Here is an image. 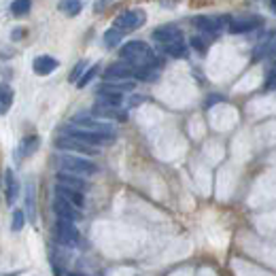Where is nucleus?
Segmentation results:
<instances>
[{"label": "nucleus", "mask_w": 276, "mask_h": 276, "mask_svg": "<svg viewBox=\"0 0 276 276\" xmlns=\"http://www.w3.org/2000/svg\"><path fill=\"white\" fill-rule=\"evenodd\" d=\"M119 55L125 60V64L130 62V66H136V68H155L157 66L155 53L151 51V47L143 41L125 43L119 49Z\"/></svg>", "instance_id": "1"}, {"label": "nucleus", "mask_w": 276, "mask_h": 276, "mask_svg": "<svg viewBox=\"0 0 276 276\" xmlns=\"http://www.w3.org/2000/svg\"><path fill=\"white\" fill-rule=\"evenodd\" d=\"M60 166L64 172H70V175H77V177H92L98 170L96 164H92L90 160H81L79 155H62Z\"/></svg>", "instance_id": "2"}, {"label": "nucleus", "mask_w": 276, "mask_h": 276, "mask_svg": "<svg viewBox=\"0 0 276 276\" xmlns=\"http://www.w3.org/2000/svg\"><path fill=\"white\" fill-rule=\"evenodd\" d=\"M147 21V13L140 11V9H134V11H123L115 17L113 21V28L119 30V32H134V30H138L143 23Z\"/></svg>", "instance_id": "3"}, {"label": "nucleus", "mask_w": 276, "mask_h": 276, "mask_svg": "<svg viewBox=\"0 0 276 276\" xmlns=\"http://www.w3.org/2000/svg\"><path fill=\"white\" fill-rule=\"evenodd\" d=\"M53 236L55 240H58L62 247H79V242H81V236H79V230L75 227V223H70V221H62L58 219L53 225Z\"/></svg>", "instance_id": "4"}, {"label": "nucleus", "mask_w": 276, "mask_h": 276, "mask_svg": "<svg viewBox=\"0 0 276 276\" xmlns=\"http://www.w3.org/2000/svg\"><path fill=\"white\" fill-rule=\"evenodd\" d=\"M64 136L79 140V143L88 145V147H98V145H106L110 138L106 136H100L96 132H90V130H83V128H77V125H66L64 128Z\"/></svg>", "instance_id": "5"}, {"label": "nucleus", "mask_w": 276, "mask_h": 276, "mask_svg": "<svg viewBox=\"0 0 276 276\" xmlns=\"http://www.w3.org/2000/svg\"><path fill=\"white\" fill-rule=\"evenodd\" d=\"M55 147L62 149V151H73L77 155H96L98 153L96 147H88V145L79 143V140H73L68 136H62V138L55 140Z\"/></svg>", "instance_id": "6"}, {"label": "nucleus", "mask_w": 276, "mask_h": 276, "mask_svg": "<svg viewBox=\"0 0 276 276\" xmlns=\"http://www.w3.org/2000/svg\"><path fill=\"white\" fill-rule=\"evenodd\" d=\"M53 212L58 215V219L70 221V223H75V221L81 219V212H79V208H75L73 204H68L66 200L58 198V195L53 198Z\"/></svg>", "instance_id": "7"}, {"label": "nucleus", "mask_w": 276, "mask_h": 276, "mask_svg": "<svg viewBox=\"0 0 276 276\" xmlns=\"http://www.w3.org/2000/svg\"><path fill=\"white\" fill-rule=\"evenodd\" d=\"M151 38L164 47V45H168V43L181 41V38H183V32H181V28H177V26H162V28L153 30Z\"/></svg>", "instance_id": "8"}, {"label": "nucleus", "mask_w": 276, "mask_h": 276, "mask_svg": "<svg viewBox=\"0 0 276 276\" xmlns=\"http://www.w3.org/2000/svg\"><path fill=\"white\" fill-rule=\"evenodd\" d=\"M134 75V68L125 62H115L104 70V81H123V79H130Z\"/></svg>", "instance_id": "9"}, {"label": "nucleus", "mask_w": 276, "mask_h": 276, "mask_svg": "<svg viewBox=\"0 0 276 276\" xmlns=\"http://www.w3.org/2000/svg\"><path fill=\"white\" fill-rule=\"evenodd\" d=\"M4 198L6 204H15V200L19 198V181L11 168L4 170Z\"/></svg>", "instance_id": "10"}, {"label": "nucleus", "mask_w": 276, "mask_h": 276, "mask_svg": "<svg viewBox=\"0 0 276 276\" xmlns=\"http://www.w3.org/2000/svg\"><path fill=\"white\" fill-rule=\"evenodd\" d=\"M93 119H113V121H125V113L115 106H102V104H93L92 113Z\"/></svg>", "instance_id": "11"}, {"label": "nucleus", "mask_w": 276, "mask_h": 276, "mask_svg": "<svg viewBox=\"0 0 276 276\" xmlns=\"http://www.w3.org/2000/svg\"><path fill=\"white\" fill-rule=\"evenodd\" d=\"M58 185L66 187V189H73V191L83 193L88 189V183L83 181V177H77V175H70V172H60L58 175Z\"/></svg>", "instance_id": "12"}, {"label": "nucleus", "mask_w": 276, "mask_h": 276, "mask_svg": "<svg viewBox=\"0 0 276 276\" xmlns=\"http://www.w3.org/2000/svg\"><path fill=\"white\" fill-rule=\"evenodd\" d=\"M53 191H55V195H58V198L66 200L68 204H73V206L79 208V210L85 206V195H83V193L73 191V189H66V187H62V185H55Z\"/></svg>", "instance_id": "13"}, {"label": "nucleus", "mask_w": 276, "mask_h": 276, "mask_svg": "<svg viewBox=\"0 0 276 276\" xmlns=\"http://www.w3.org/2000/svg\"><path fill=\"white\" fill-rule=\"evenodd\" d=\"M58 66H60V62L55 60V58H51V55H38V58L32 62L34 73H36V75H41V77L51 75Z\"/></svg>", "instance_id": "14"}, {"label": "nucleus", "mask_w": 276, "mask_h": 276, "mask_svg": "<svg viewBox=\"0 0 276 276\" xmlns=\"http://www.w3.org/2000/svg\"><path fill=\"white\" fill-rule=\"evenodd\" d=\"M136 83L130 81V79H123V81H104L98 88V92H115V93H125V92H134Z\"/></svg>", "instance_id": "15"}, {"label": "nucleus", "mask_w": 276, "mask_h": 276, "mask_svg": "<svg viewBox=\"0 0 276 276\" xmlns=\"http://www.w3.org/2000/svg\"><path fill=\"white\" fill-rule=\"evenodd\" d=\"M193 26L195 28H198V30H202V32H206V34H219V26H217V21L215 19H212V17H206V15H200V17H195L193 19Z\"/></svg>", "instance_id": "16"}, {"label": "nucleus", "mask_w": 276, "mask_h": 276, "mask_svg": "<svg viewBox=\"0 0 276 276\" xmlns=\"http://www.w3.org/2000/svg\"><path fill=\"white\" fill-rule=\"evenodd\" d=\"M272 53H274V34H270V38H268V41H262V43L255 47V51H253V62L264 60L266 55H268V58H272Z\"/></svg>", "instance_id": "17"}, {"label": "nucleus", "mask_w": 276, "mask_h": 276, "mask_svg": "<svg viewBox=\"0 0 276 276\" xmlns=\"http://www.w3.org/2000/svg\"><path fill=\"white\" fill-rule=\"evenodd\" d=\"M162 49H164L166 55H170V58H187V53H189V49H187V45H185L183 38H181V41L164 45Z\"/></svg>", "instance_id": "18"}, {"label": "nucleus", "mask_w": 276, "mask_h": 276, "mask_svg": "<svg viewBox=\"0 0 276 276\" xmlns=\"http://www.w3.org/2000/svg\"><path fill=\"white\" fill-rule=\"evenodd\" d=\"M38 147H41V138H38L36 134H32V136H26V138L21 140V145H19V155L21 157L32 155V153H36Z\"/></svg>", "instance_id": "19"}, {"label": "nucleus", "mask_w": 276, "mask_h": 276, "mask_svg": "<svg viewBox=\"0 0 276 276\" xmlns=\"http://www.w3.org/2000/svg\"><path fill=\"white\" fill-rule=\"evenodd\" d=\"M121 102H123V96H121V93H115V92H98V102H96V104L119 108Z\"/></svg>", "instance_id": "20"}, {"label": "nucleus", "mask_w": 276, "mask_h": 276, "mask_svg": "<svg viewBox=\"0 0 276 276\" xmlns=\"http://www.w3.org/2000/svg\"><path fill=\"white\" fill-rule=\"evenodd\" d=\"M257 21H251V19H238V21H230L227 23V30H230L232 34H244V32H251L255 26H257Z\"/></svg>", "instance_id": "21"}, {"label": "nucleus", "mask_w": 276, "mask_h": 276, "mask_svg": "<svg viewBox=\"0 0 276 276\" xmlns=\"http://www.w3.org/2000/svg\"><path fill=\"white\" fill-rule=\"evenodd\" d=\"M11 104H13V90L6 83H0V115H6Z\"/></svg>", "instance_id": "22"}, {"label": "nucleus", "mask_w": 276, "mask_h": 276, "mask_svg": "<svg viewBox=\"0 0 276 276\" xmlns=\"http://www.w3.org/2000/svg\"><path fill=\"white\" fill-rule=\"evenodd\" d=\"M58 9L66 15V17H77L79 13H81L83 9V4L79 2V0H60V4H58Z\"/></svg>", "instance_id": "23"}, {"label": "nucleus", "mask_w": 276, "mask_h": 276, "mask_svg": "<svg viewBox=\"0 0 276 276\" xmlns=\"http://www.w3.org/2000/svg\"><path fill=\"white\" fill-rule=\"evenodd\" d=\"M26 208H28V219H30V223H34V221H36V195H34V183H30V185H28Z\"/></svg>", "instance_id": "24"}, {"label": "nucleus", "mask_w": 276, "mask_h": 276, "mask_svg": "<svg viewBox=\"0 0 276 276\" xmlns=\"http://www.w3.org/2000/svg\"><path fill=\"white\" fill-rule=\"evenodd\" d=\"M30 9H32V0H13L11 2V13L15 17H23V15H28Z\"/></svg>", "instance_id": "25"}, {"label": "nucleus", "mask_w": 276, "mask_h": 276, "mask_svg": "<svg viewBox=\"0 0 276 276\" xmlns=\"http://www.w3.org/2000/svg\"><path fill=\"white\" fill-rule=\"evenodd\" d=\"M121 38H123V34L119 32V30L108 28L106 32H104V45H106V47H117V45L121 43Z\"/></svg>", "instance_id": "26"}, {"label": "nucleus", "mask_w": 276, "mask_h": 276, "mask_svg": "<svg viewBox=\"0 0 276 276\" xmlns=\"http://www.w3.org/2000/svg\"><path fill=\"white\" fill-rule=\"evenodd\" d=\"M132 77H136L138 81H155V79H157V70L155 68H136Z\"/></svg>", "instance_id": "27"}, {"label": "nucleus", "mask_w": 276, "mask_h": 276, "mask_svg": "<svg viewBox=\"0 0 276 276\" xmlns=\"http://www.w3.org/2000/svg\"><path fill=\"white\" fill-rule=\"evenodd\" d=\"M96 75H98V64L85 70V73L81 75V79L77 81V88H88V85L93 81V77H96Z\"/></svg>", "instance_id": "28"}, {"label": "nucleus", "mask_w": 276, "mask_h": 276, "mask_svg": "<svg viewBox=\"0 0 276 276\" xmlns=\"http://www.w3.org/2000/svg\"><path fill=\"white\" fill-rule=\"evenodd\" d=\"M23 225H26V215L23 210H13V217H11V230L13 232H21Z\"/></svg>", "instance_id": "29"}, {"label": "nucleus", "mask_w": 276, "mask_h": 276, "mask_svg": "<svg viewBox=\"0 0 276 276\" xmlns=\"http://www.w3.org/2000/svg\"><path fill=\"white\" fill-rule=\"evenodd\" d=\"M189 45H191V47H193V49H195V51H198V53H202V55H204V53H206V51H208V43H206V41H204V38H202V36H193V38H191V41H189Z\"/></svg>", "instance_id": "30"}, {"label": "nucleus", "mask_w": 276, "mask_h": 276, "mask_svg": "<svg viewBox=\"0 0 276 276\" xmlns=\"http://www.w3.org/2000/svg\"><path fill=\"white\" fill-rule=\"evenodd\" d=\"M83 73H85V62H79V64L73 68V73L68 75V81H70V83H77L79 79H81Z\"/></svg>", "instance_id": "31"}, {"label": "nucleus", "mask_w": 276, "mask_h": 276, "mask_svg": "<svg viewBox=\"0 0 276 276\" xmlns=\"http://www.w3.org/2000/svg\"><path fill=\"white\" fill-rule=\"evenodd\" d=\"M143 102H147V96H140V93H134V96L128 100V108H134V106L143 104Z\"/></svg>", "instance_id": "32"}, {"label": "nucleus", "mask_w": 276, "mask_h": 276, "mask_svg": "<svg viewBox=\"0 0 276 276\" xmlns=\"http://www.w3.org/2000/svg\"><path fill=\"white\" fill-rule=\"evenodd\" d=\"M274 90V68H270V73H268V79L264 83V92H272Z\"/></svg>", "instance_id": "33"}, {"label": "nucleus", "mask_w": 276, "mask_h": 276, "mask_svg": "<svg viewBox=\"0 0 276 276\" xmlns=\"http://www.w3.org/2000/svg\"><path fill=\"white\" fill-rule=\"evenodd\" d=\"M21 36H26V30L17 28V30H13V32H11V41H19Z\"/></svg>", "instance_id": "34"}, {"label": "nucleus", "mask_w": 276, "mask_h": 276, "mask_svg": "<svg viewBox=\"0 0 276 276\" xmlns=\"http://www.w3.org/2000/svg\"><path fill=\"white\" fill-rule=\"evenodd\" d=\"M217 102H223V96H210V98L206 100V108L212 106V104H217Z\"/></svg>", "instance_id": "35"}, {"label": "nucleus", "mask_w": 276, "mask_h": 276, "mask_svg": "<svg viewBox=\"0 0 276 276\" xmlns=\"http://www.w3.org/2000/svg\"><path fill=\"white\" fill-rule=\"evenodd\" d=\"M108 2H113V0H100V2H98L96 6H93V9H96V11H102V9H104V6L108 4Z\"/></svg>", "instance_id": "36"}, {"label": "nucleus", "mask_w": 276, "mask_h": 276, "mask_svg": "<svg viewBox=\"0 0 276 276\" xmlns=\"http://www.w3.org/2000/svg\"><path fill=\"white\" fill-rule=\"evenodd\" d=\"M68 276H83V274H68Z\"/></svg>", "instance_id": "37"}]
</instances>
